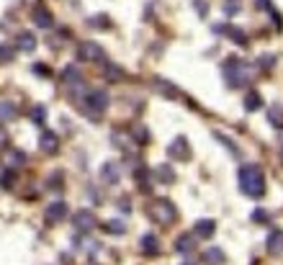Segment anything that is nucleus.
Wrapping results in <instances>:
<instances>
[{"instance_id": "nucleus-1", "label": "nucleus", "mask_w": 283, "mask_h": 265, "mask_svg": "<svg viewBox=\"0 0 283 265\" xmlns=\"http://www.w3.org/2000/svg\"><path fill=\"white\" fill-rule=\"evenodd\" d=\"M239 191L250 198H260L265 193V175L260 165H242L239 167Z\"/></svg>"}, {"instance_id": "nucleus-2", "label": "nucleus", "mask_w": 283, "mask_h": 265, "mask_svg": "<svg viewBox=\"0 0 283 265\" xmlns=\"http://www.w3.org/2000/svg\"><path fill=\"white\" fill-rule=\"evenodd\" d=\"M149 216L155 219V222H160V224H172L175 222V216H178V211H175V206H172L170 198H155L152 206H149Z\"/></svg>"}, {"instance_id": "nucleus-3", "label": "nucleus", "mask_w": 283, "mask_h": 265, "mask_svg": "<svg viewBox=\"0 0 283 265\" xmlns=\"http://www.w3.org/2000/svg\"><path fill=\"white\" fill-rule=\"evenodd\" d=\"M106 108H108V93H103V91H90L82 98V111L90 119H98Z\"/></svg>"}, {"instance_id": "nucleus-4", "label": "nucleus", "mask_w": 283, "mask_h": 265, "mask_svg": "<svg viewBox=\"0 0 283 265\" xmlns=\"http://www.w3.org/2000/svg\"><path fill=\"white\" fill-rule=\"evenodd\" d=\"M224 77H227V82H229L232 87H239V85H245V82L250 80L247 67H245L239 59H229V62L224 64Z\"/></svg>"}, {"instance_id": "nucleus-5", "label": "nucleus", "mask_w": 283, "mask_h": 265, "mask_svg": "<svg viewBox=\"0 0 283 265\" xmlns=\"http://www.w3.org/2000/svg\"><path fill=\"white\" fill-rule=\"evenodd\" d=\"M77 57L85 59V62H96V59L103 57V49H101V44H96V41H82L77 47Z\"/></svg>"}, {"instance_id": "nucleus-6", "label": "nucleus", "mask_w": 283, "mask_h": 265, "mask_svg": "<svg viewBox=\"0 0 283 265\" xmlns=\"http://www.w3.org/2000/svg\"><path fill=\"white\" fill-rule=\"evenodd\" d=\"M96 227H98V222H96V214L93 211L85 209V211H77L75 214V229L77 232H93Z\"/></svg>"}, {"instance_id": "nucleus-7", "label": "nucleus", "mask_w": 283, "mask_h": 265, "mask_svg": "<svg viewBox=\"0 0 283 265\" xmlns=\"http://www.w3.org/2000/svg\"><path fill=\"white\" fill-rule=\"evenodd\" d=\"M119 178H121V167L116 162H103L101 165V181L103 183L114 186V183H119Z\"/></svg>"}, {"instance_id": "nucleus-8", "label": "nucleus", "mask_w": 283, "mask_h": 265, "mask_svg": "<svg viewBox=\"0 0 283 265\" xmlns=\"http://www.w3.org/2000/svg\"><path fill=\"white\" fill-rule=\"evenodd\" d=\"M167 154H170V157H175V160H188L191 157V147H188V142L183 137H178L175 142L167 147Z\"/></svg>"}, {"instance_id": "nucleus-9", "label": "nucleus", "mask_w": 283, "mask_h": 265, "mask_svg": "<svg viewBox=\"0 0 283 265\" xmlns=\"http://www.w3.org/2000/svg\"><path fill=\"white\" fill-rule=\"evenodd\" d=\"M39 149L47 152V154H54L59 149V137L54 134V131H44V134L39 137Z\"/></svg>"}, {"instance_id": "nucleus-10", "label": "nucleus", "mask_w": 283, "mask_h": 265, "mask_svg": "<svg viewBox=\"0 0 283 265\" xmlns=\"http://www.w3.org/2000/svg\"><path fill=\"white\" fill-rule=\"evenodd\" d=\"M47 222H59V219H64V216H67V204H64V201H54L49 209H47Z\"/></svg>"}, {"instance_id": "nucleus-11", "label": "nucleus", "mask_w": 283, "mask_h": 265, "mask_svg": "<svg viewBox=\"0 0 283 265\" xmlns=\"http://www.w3.org/2000/svg\"><path fill=\"white\" fill-rule=\"evenodd\" d=\"M139 250H142L144 255H157V252H160V239H157L155 234H144L142 242H139Z\"/></svg>"}, {"instance_id": "nucleus-12", "label": "nucleus", "mask_w": 283, "mask_h": 265, "mask_svg": "<svg viewBox=\"0 0 283 265\" xmlns=\"http://www.w3.org/2000/svg\"><path fill=\"white\" fill-rule=\"evenodd\" d=\"M265 247H268L270 255H280V252H283V232H280V229L270 232V237H268V242H265Z\"/></svg>"}, {"instance_id": "nucleus-13", "label": "nucleus", "mask_w": 283, "mask_h": 265, "mask_svg": "<svg viewBox=\"0 0 283 265\" xmlns=\"http://www.w3.org/2000/svg\"><path fill=\"white\" fill-rule=\"evenodd\" d=\"M16 114H18V108H16V103H11V101H0V121H13L16 119Z\"/></svg>"}, {"instance_id": "nucleus-14", "label": "nucleus", "mask_w": 283, "mask_h": 265, "mask_svg": "<svg viewBox=\"0 0 283 265\" xmlns=\"http://www.w3.org/2000/svg\"><path fill=\"white\" fill-rule=\"evenodd\" d=\"M214 232H216V224L211 222V219H201V222L196 224V234H199V237H204V239H209Z\"/></svg>"}, {"instance_id": "nucleus-15", "label": "nucleus", "mask_w": 283, "mask_h": 265, "mask_svg": "<svg viewBox=\"0 0 283 265\" xmlns=\"http://www.w3.org/2000/svg\"><path fill=\"white\" fill-rule=\"evenodd\" d=\"M204 260H206L209 265H222V262H224V250H219V247H209V250L204 252Z\"/></svg>"}, {"instance_id": "nucleus-16", "label": "nucleus", "mask_w": 283, "mask_h": 265, "mask_svg": "<svg viewBox=\"0 0 283 265\" xmlns=\"http://www.w3.org/2000/svg\"><path fill=\"white\" fill-rule=\"evenodd\" d=\"M34 47H36V39H34V34H29V31H21V34H18V49L31 52Z\"/></svg>"}, {"instance_id": "nucleus-17", "label": "nucleus", "mask_w": 283, "mask_h": 265, "mask_svg": "<svg viewBox=\"0 0 283 265\" xmlns=\"http://www.w3.org/2000/svg\"><path fill=\"white\" fill-rule=\"evenodd\" d=\"M34 21H36V26H41V29H49V26H52V16H49L47 8H36Z\"/></svg>"}, {"instance_id": "nucleus-18", "label": "nucleus", "mask_w": 283, "mask_h": 265, "mask_svg": "<svg viewBox=\"0 0 283 265\" xmlns=\"http://www.w3.org/2000/svg\"><path fill=\"white\" fill-rule=\"evenodd\" d=\"M155 175H157V181H162V183H172V181H175V172H172L170 165H160L155 170Z\"/></svg>"}, {"instance_id": "nucleus-19", "label": "nucleus", "mask_w": 283, "mask_h": 265, "mask_svg": "<svg viewBox=\"0 0 283 265\" xmlns=\"http://www.w3.org/2000/svg\"><path fill=\"white\" fill-rule=\"evenodd\" d=\"M260 106H263V98H260L257 93H247L245 96V108H247V111H257Z\"/></svg>"}, {"instance_id": "nucleus-20", "label": "nucleus", "mask_w": 283, "mask_h": 265, "mask_svg": "<svg viewBox=\"0 0 283 265\" xmlns=\"http://www.w3.org/2000/svg\"><path fill=\"white\" fill-rule=\"evenodd\" d=\"M175 250H178V252H191V250H193V237H188V234L178 237V242H175Z\"/></svg>"}, {"instance_id": "nucleus-21", "label": "nucleus", "mask_w": 283, "mask_h": 265, "mask_svg": "<svg viewBox=\"0 0 283 265\" xmlns=\"http://www.w3.org/2000/svg\"><path fill=\"white\" fill-rule=\"evenodd\" d=\"M31 119H34V124H44L47 121V108L44 106H36L34 111H31Z\"/></svg>"}, {"instance_id": "nucleus-22", "label": "nucleus", "mask_w": 283, "mask_h": 265, "mask_svg": "<svg viewBox=\"0 0 283 265\" xmlns=\"http://www.w3.org/2000/svg\"><path fill=\"white\" fill-rule=\"evenodd\" d=\"M11 57H13L11 47H6V44H0V64H6V62H11Z\"/></svg>"}, {"instance_id": "nucleus-23", "label": "nucleus", "mask_w": 283, "mask_h": 265, "mask_svg": "<svg viewBox=\"0 0 283 265\" xmlns=\"http://www.w3.org/2000/svg\"><path fill=\"white\" fill-rule=\"evenodd\" d=\"M106 229H108V232H126V224L116 219V222H108V224H106Z\"/></svg>"}, {"instance_id": "nucleus-24", "label": "nucleus", "mask_w": 283, "mask_h": 265, "mask_svg": "<svg viewBox=\"0 0 283 265\" xmlns=\"http://www.w3.org/2000/svg\"><path fill=\"white\" fill-rule=\"evenodd\" d=\"M64 80H67V82H77V80H80L77 70H75V67H67V70H64Z\"/></svg>"}, {"instance_id": "nucleus-25", "label": "nucleus", "mask_w": 283, "mask_h": 265, "mask_svg": "<svg viewBox=\"0 0 283 265\" xmlns=\"http://www.w3.org/2000/svg\"><path fill=\"white\" fill-rule=\"evenodd\" d=\"M229 36H232L237 44H247V39L242 36V31H239V29H229Z\"/></svg>"}, {"instance_id": "nucleus-26", "label": "nucleus", "mask_w": 283, "mask_h": 265, "mask_svg": "<svg viewBox=\"0 0 283 265\" xmlns=\"http://www.w3.org/2000/svg\"><path fill=\"white\" fill-rule=\"evenodd\" d=\"M270 124H275V126L283 124V119H280V108H270Z\"/></svg>"}, {"instance_id": "nucleus-27", "label": "nucleus", "mask_w": 283, "mask_h": 265, "mask_svg": "<svg viewBox=\"0 0 283 265\" xmlns=\"http://www.w3.org/2000/svg\"><path fill=\"white\" fill-rule=\"evenodd\" d=\"M0 183H3V188H11L13 186V170H6L3 172V181H0Z\"/></svg>"}, {"instance_id": "nucleus-28", "label": "nucleus", "mask_w": 283, "mask_h": 265, "mask_svg": "<svg viewBox=\"0 0 283 265\" xmlns=\"http://www.w3.org/2000/svg\"><path fill=\"white\" fill-rule=\"evenodd\" d=\"M106 72H108V75H106L108 80H119V75H121V70H119V67H114V64H108V70H106Z\"/></svg>"}, {"instance_id": "nucleus-29", "label": "nucleus", "mask_w": 283, "mask_h": 265, "mask_svg": "<svg viewBox=\"0 0 283 265\" xmlns=\"http://www.w3.org/2000/svg\"><path fill=\"white\" fill-rule=\"evenodd\" d=\"M252 219H255V222H257V224H263V222H268V214L257 209V211H252Z\"/></svg>"}, {"instance_id": "nucleus-30", "label": "nucleus", "mask_w": 283, "mask_h": 265, "mask_svg": "<svg viewBox=\"0 0 283 265\" xmlns=\"http://www.w3.org/2000/svg\"><path fill=\"white\" fill-rule=\"evenodd\" d=\"M237 11H239V0H227V13L234 16Z\"/></svg>"}, {"instance_id": "nucleus-31", "label": "nucleus", "mask_w": 283, "mask_h": 265, "mask_svg": "<svg viewBox=\"0 0 283 265\" xmlns=\"http://www.w3.org/2000/svg\"><path fill=\"white\" fill-rule=\"evenodd\" d=\"M11 157H13V160H11L13 165H24V157H26V154H24V152H13Z\"/></svg>"}, {"instance_id": "nucleus-32", "label": "nucleus", "mask_w": 283, "mask_h": 265, "mask_svg": "<svg viewBox=\"0 0 283 265\" xmlns=\"http://www.w3.org/2000/svg\"><path fill=\"white\" fill-rule=\"evenodd\" d=\"M34 72H41V77H47V75H49V70L44 67V64H34Z\"/></svg>"}, {"instance_id": "nucleus-33", "label": "nucleus", "mask_w": 283, "mask_h": 265, "mask_svg": "<svg viewBox=\"0 0 283 265\" xmlns=\"http://www.w3.org/2000/svg\"><path fill=\"white\" fill-rule=\"evenodd\" d=\"M6 144H8V137H6V131H3V129H0V149H3Z\"/></svg>"}, {"instance_id": "nucleus-34", "label": "nucleus", "mask_w": 283, "mask_h": 265, "mask_svg": "<svg viewBox=\"0 0 283 265\" xmlns=\"http://www.w3.org/2000/svg\"><path fill=\"white\" fill-rule=\"evenodd\" d=\"M257 6H260V8H265V6H268V0H257Z\"/></svg>"}, {"instance_id": "nucleus-35", "label": "nucleus", "mask_w": 283, "mask_h": 265, "mask_svg": "<svg viewBox=\"0 0 283 265\" xmlns=\"http://www.w3.org/2000/svg\"><path fill=\"white\" fill-rule=\"evenodd\" d=\"M183 265H196V262L193 260H183Z\"/></svg>"}]
</instances>
